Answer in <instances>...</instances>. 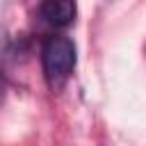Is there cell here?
Instances as JSON below:
<instances>
[{"label":"cell","mask_w":146,"mask_h":146,"mask_svg":"<svg viewBox=\"0 0 146 146\" xmlns=\"http://www.w3.org/2000/svg\"><path fill=\"white\" fill-rule=\"evenodd\" d=\"M75 0H43L39 7V16L50 27H68L75 21Z\"/></svg>","instance_id":"7a4b0ae2"},{"label":"cell","mask_w":146,"mask_h":146,"mask_svg":"<svg viewBox=\"0 0 146 146\" xmlns=\"http://www.w3.org/2000/svg\"><path fill=\"white\" fill-rule=\"evenodd\" d=\"M78 62V50L75 43L64 36V34H52L43 41L41 46V64H43V75L52 89L62 87L68 75L73 73Z\"/></svg>","instance_id":"6da1fadb"}]
</instances>
